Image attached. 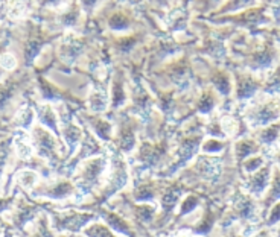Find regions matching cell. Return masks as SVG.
<instances>
[{"label": "cell", "mask_w": 280, "mask_h": 237, "mask_svg": "<svg viewBox=\"0 0 280 237\" xmlns=\"http://www.w3.org/2000/svg\"><path fill=\"white\" fill-rule=\"evenodd\" d=\"M236 211L242 219H253L256 213V207L248 196H241L236 203Z\"/></svg>", "instance_id": "5bb4252c"}, {"label": "cell", "mask_w": 280, "mask_h": 237, "mask_svg": "<svg viewBox=\"0 0 280 237\" xmlns=\"http://www.w3.org/2000/svg\"><path fill=\"white\" fill-rule=\"evenodd\" d=\"M197 204H198V201H197L195 196H189V198L184 201L183 207H181V214H184V213H187V211H192V208H195Z\"/></svg>", "instance_id": "d590c367"}, {"label": "cell", "mask_w": 280, "mask_h": 237, "mask_svg": "<svg viewBox=\"0 0 280 237\" xmlns=\"http://www.w3.org/2000/svg\"><path fill=\"white\" fill-rule=\"evenodd\" d=\"M277 119H280V102L277 99L257 103L248 114V120L253 123V126H267Z\"/></svg>", "instance_id": "7a4b0ae2"}, {"label": "cell", "mask_w": 280, "mask_h": 237, "mask_svg": "<svg viewBox=\"0 0 280 237\" xmlns=\"http://www.w3.org/2000/svg\"><path fill=\"white\" fill-rule=\"evenodd\" d=\"M257 90V82L250 78V76H241L238 79V87H236V95L239 99H247L251 98Z\"/></svg>", "instance_id": "30bf717a"}, {"label": "cell", "mask_w": 280, "mask_h": 237, "mask_svg": "<svg viewBox=\"0 0 280 237\" xmlns=\"http://www.w3.org/2000/svg\"><path fill=\"white\" fill-rule=\"evenodd\" d=\"M20 126H29L31 122H32V111L29 108H25L22 113H20V117L17 119Z\"/></svg>", "instance_id": "836d02e7"}, {"label": "cell", "mask_w": 280, "mask_h": 237, "mask_svg": "<svg viewBox=\"0 0 280 237\" xmlns=\"http://www.w3.org/2000/svg\"><path fill=\"white\" fill-rule=\"evenodd\" d=\"M92 126H93L95 134L99 137L101 140L108 141L111 138L113 130H111V125L108 122H104V120H93V125Z\"/></svg>", "instance_id": "ffe728a7"}, {"label": "cell", "mask_w": 280, "mask_h": 237, "mask_svg": "<svg viewBox=\"0 0 280 237\" xmlns=\"http://www.w3.org/2000/svg\"><path fill=\"white\" fill-rule=\"evenodd\" d=\"M107 169V160L102 157L98 158H92L89 161H85L81 169L78 170V187H81L84 192H90L102 178Z\"/></svg>", "instance_id": "6da1fadb"}, {"label": "cell", "mask_w": 280, "mask_h": 237, "mask_svg": "<svg viewBox=\"0 0 280 237\" xmlns=\"http://www.w3.org/2000/svg\"><path fill=\"white\" fill-rule=\"evenodd\" d=\"M105 106H107V99H105L104 93L102 92L93 93L90 98V108L96 113H101V111H104Z\"/></svg>", "instance_id": "7402d4cb"}, {"label": "cell", "mask_w": 280, "mask_h": 237, "mask_svg": "<svg viewBox=\"0 0 280 237\" xmlns=\"http://www.w3.org/2000/svg\"><path fill=\"white\" fill-rule=\"evenodd\" d=\"M5 237H12V236H11V233H6V234H5Z\"/></svg>", "instance_id": "ee69618b"}, {"label": "cell", "mask_w": 280, "mask_h": 237, "mask_svg": "<svg viewBox=\"0 0 280 237\" xmlns=\"http://www.w3.org/2000/svg\"><path fill=\"white\" fill-rule=\"evenodd\" d=\"M105 219H107V222H108V224L114 228V231L122 233V234H125V236H131V231H130L128 224H127V222H124L119 216H116V214H110V213H105Z\"/></svg>", "instance_id": "e0dca14e"}, {"label": "cell", "mask_w": 280, "mask_h": 237, "mask_svg": "<svg viewBox=\"0 0 280 237\" xmlns=\"http://www.w3.org/2000/svg\"><path fill=\"white\" fill-rule=\"evenodd\" d=\"M201 140H203V137L200 136L189 137V138H186V140H183V141L180 143V146H178V149H177V161L174 163V166H172L171 172H174V170L178 169L180 166L186 165V163L197 154V151H198V148H200V144H201Z\"/></svg>", "instance_id": "5b68a950"}, {"label": "cell", "mask_w": 280, "mask_h": 237, "mask_svg": "<svg viewBox=\"0 0 280 237\" xmlns=\"http://www.w3.org/2000/svg\"><path fill=\"white\" fill-rule=\"evenodd\" d=\"M85 236L87 237H114L111 234V231L104 227V225H101V224H93L92 227H89L87 230H85Z\"/></svg>", "instance_id": "44dd1931"}, {"label": "cell", "mask_w": 280, "mask_h": 237, "mask_svg": "<svg viewBox=\"0 0 280 237\" xmlns=\"http://www.w3.org/2000/svg\"><path fill=\"white\" fill-rule=\"evenodd\" d=\"M165 149L163 146H157V144H151V143H145L140 149V158L142 163L146 166H155L160 158L163 157Z\"/></svg>", "instance_id": "8992f818"}, {"label": "cell", "mask_w": 280, "mask_h": 237, "mask_svg": "<svg viewBox=\"0 0 280 237\" xmlns=\"http://www.w3.org/2000/svg\"><path fill=\"white\" fill-rule=\"evenodd\" d=\"M73 190H75V187H73L70 183H67V181H60V183L54 184V186L46 192V195L50 196V198H54V199H61V198H67V196H70V195L73 193Z\"/></svg>", "instance_id": "8fae6325"}, {"label": "cell", "mask_w": 280, "mask_h": 237, "mask_svg": "<svg viewBox=\"0 0 280 237\" xmlns=\"http://www.w3.org/2000/svg\"><path fill=\"white\" fill-rule=\"evenodd\" d=\"M264 165V158L262 157H251L250 160H247L244 165V168L247 172L253 173V172H257V170L262 168Z\"/></svg>", "instance_id": "4316f807"}, {"label": "cell", "mask_w": 280, "mask_h": 237, "mask_svg": "<svg viewBox=\"0 0 280 237\" xmlns=\"http://www.w3.org/2000/svg\"><path fill=\"white\" fill-rule=\"evenodd\" d=\"M38 117H40V122L50 128L52 131H58V122H57V114L55 111L52 110V106L49 105H44L40 108V113H38Z\"/></svg>", "instance_id": "7c38bea8"}, {"label": "cell", "mask_w": 280, "mask_h": 237, "mask_svg": "<svg viewBox=\"0 0 280 237\" xmlns=\"http://www.w3.org/2000/svg\"><path fill=\"white\" fill-rule=\"evenodd\" d=\"M256 0H230V5L227 8V11H235V9H241L248 5H253Z\"/></svg>", "instance_id": "e575fe53"}, {"label": "cell", "mask_w": 280, "mask_h": 237, "mask_svg": "<svg viewBox=\"0 0 280 237\" xmlns=\"http://www.w3.org/2000/svg\"><path fill=\"white\" fill-rule=\"evenodd\" d=\"M222 148H224V144L216 138H210L209 141H206L203 146V149L206 152H219V151H222Z\"/></svg>", "instance_id": "1f68e13d"}, {"label": "cell", "mask_w": 280, "mask_h": 237, "mask_svg": "<svg viewBox=\"0 0 280 237\" xmlns=\"http://www.w3.org/2000/svg\"><path fill=\"white\" fill-rule=\"evenodd\" d=\"M6 157H8V149L3 146V148H0V176L3 173V168H5V163H6Z\"/></svg>", "instance_id": "f35d334b"}, {"label": "cell", "mask_w": 280, "mask_h": 237, "mask_svg": "<svg viewBox=\"0 0 280 237\" xmlns=\"http://www.w3.org/2000/svg\"><path fill=\"white\" fill-rule=\"evenodd\" d=\"M19 183H20L23 187H26V189L34 187V184L37 183V175H35V172H29V170L22 172V173L19 175Z\"/></svg>", "instance_id": "cb8c5ba5"}, {"label": "cell", "mask_w": 280, "mask_h": 237, "mask_svg": "<svg viewBox=\"0 0 280 237\" xmlns=\"http://www.w3.org/2000/svg\"><path fill=\"white\" fill-rule=\"evenodd\" d=\"M152 198H154V190L149 186H140V189H137V192H136L137 201H149Z\"/></svg>", "instance_id": "484cf974"}, {"label": "cell", "mask_w": 280, "mask_h": 237, "mask_svg": "<svg viewBox=\"0 0 280 237\" xmlns=\"http://www.w3.org/2000/svg\"><path fill=\"white\" fill-rule=\"evenodd\" d=\"M35 237H52V234L49 233V230H47L44 225H41V227H40V230H38V233H37V236Z\"/></svg>", "instance_id": "ab89813d"}, {"label": "cell", "mask_w": 280, "mask_h": 237, "mask_svg": "<svg viewBox=\"0 0 280 237\" xmlns=\"http://www.w3.org/2000/svg\"><path fill=\"white\" fill-rule=\"evenodd\" d=\"M277 133H279V128L277 126H270L268 130H265L262 134H260V140L264 143H273L276 138H277Z\"/></svg>", "instance_id": "f546056e"}, {"label": "cell", "mask_w": 280, "mask_h": 237, "mask_svg": "<svg viewBox=\"0 0 280 237\" xmlns=\"http://www.w3.org/2000/svg\"><path fill=\"white\" fill-rule=\"evenodd\" d=\"M136 144V137H134V131L130 126H124L119 131V148L124 152H130Z\"/></svg>", "instance_id": "4fadbf2b"}, {"label": "cell", "mask_w": 280, "mask_h": 237, "mask_svg": "<svg viewBox=\"0 0 280 237\" xmlns=\"http://www.w3.org/2000/svg\"><path fill=\"white\" fill-rule=\"evenodd\" d=\"M256 143L251 141V140H241L238 144H236V157L238 160H244L248 155L254 154L257 149H256Z\"/></svg>", "instance_id": "d6986e66"}, {"label": "cell", "mask_w": 280, "mask_h": 237, "mask_svg": "<svg viewBox=\"0 0 280 237\" xmlns=\"http://www.w3.org/2000/svg\"><path fill=\"white\" fill-rule=\"evenodd\" d=\"M96 2H98V0H81V3H82V6H84L85 9H92V8L96 5Z\"/></svg>", "instance_id": "60d3db41"}, {"label": "cell", "mask_w": 280, "mask_h": 237, "mask_svg": "<svg viewBox=\"0 0 280 237\" xmlns=\"http://www.w3.org/2000/svg\"><path fill=\"white\" fill-rule=\"evenodd\" d=\"M125 102V93L122 88L120 82H114V90H113V106H120Z\"/></svg>", "instance_id": "d4e9b609"}, {"label": "cell", "mask_w": 280, "mask_h": 237, "mask_svg": "<svg viewBox=\"0 0 280 237\" xmlns=\"http://www.w3.org/2000/svg\"><path fill=\"white\" fill-rule=\"evenodd\" d=\"M64 138L70 146V149L75 151L76 146L79 144V140H81V130L78 126H75L73 123H67L66 130H64Z\"/></svg>", "instance_id": "2e32d148"}, {"label": "cell", "mask_w": 280, "mask_h": 237, "mask_svg": "<svg viewBox=\"0 0 280 237\" xmlns=\"http://www.w3.org/2000/svg\"><path fill=\"white\" fill-rule=\"evenodd\" d=\"M26 136H23V134H20V136H17V138L14 140V143H15V151H17V154H19V157L20 158H23V160H26V158H29L31 155H32V146H31V141L28 140V138H25Z\"/></svg>", "instance_id": "9a60e30c"}, {"label": "cell", "mask_w": 280, "mask_h": 237, "mask_svg": "<svg viewBox=\"0 0 280 237\" xmlns=\"http://www.w3.org/2000/svg\"><path fill=\"white\" fill-rule=\"evenodd\" d=\"M279 221H280V203L276 204V205L273 207V210H271V213H270L268 224L273 225V224H277Z\"/></svg>", "instance_id": "8d00e7d4"}, {"label": "cell", "mask_w": 280, "mask_h": 237, "mask_svg": "<svg viewBox=\"0 0 280 237\" xmlns=\"http://www.w3.org/2000/svg\"><path fill=\"white\" fill-rule=\"evenodd\" d=\"M197 166L200 169V173H203V176L207 179H213L221 173V163L216 158H207V157L200 158Z\"/></svg>", "instance_id": "9c48e42d"}, {"label": "cell", "mask_w": 280, "mask_h": 237, "mask_svg": "<svg viewBox=\"0 0 280 237\" xmlns=\"http://www.w3.org/2000/svg\"><path fill=\"white\" fill-rule=\"evenodd\" d=\"M213 84H215V87L218 88V92H221L222 95H229V93H230L232 85H230V81H229V78H227L225 75H218V76L213 79Z\"/></svg>", "instance_id": "603a6c76"}, {"label": "cell", "mask_w": 280, "mask_h": 237, "mask_svg": "<svg viewBox=\"0 0 280 237\" xmlns=\"http://www.w3.org/2000/svg\"><path fill=\"white\" fill-rule=\"evenodd\" d=\"M0 64H2V67L5 68H14L15 67V60H14L12 55H3L0 58Z\"/></svg>", "instance_id": "74e56055"}, {"label": "cell", "mask_w": 280, "mask_h": 237, "mask_svg": "<svg viewBox=\"0 0 280 237\" xmlns=\"http://www.w3.org/2000/svg\"><path fill=\"white\" fill-rule=\"evenodd\" d=\"M213 105H215V99H213V96H212L210 93H206V95L201 98V101H200L198 110H200L201 113L207 114L210 110L213 108Z\"/></svg>", "instance_id": "f1b7e54d"}, {"label": "cell", "mask_w": 280, "mask_h": 237, "mask_svg": "<svg viewBox=\"0 0 280 237\" xmlns=\"http://www.w3.org/2000/svg\"><path fill=\"white\" fill-rule=\"evenodd\" d=\"M267 90L268 92H274V93H280V68H277L273 73V76L267 82Z\"/></svg>", "instance_id": "83f0119b"}, {"label": "cell", "mask_w": 280, "mask_h": 237, "mask_svg": "<svg viewBox=\"0 0 280 237\" xmlns=\"http://www.w3.org/2000/svg\"><path fill=\"white\" fill-rule=\"evenodd\" d=\"M279 163H280V154H279Z\"/></svg>", "instance_id": "f6af8a7d"}, {"label": "cell", "mask_w": 280, "mask_h": 237, "mask_svg": "<svg viewBox=\"0 0 280 237\" xmlns=\"http://www.w3.org/2000/svg\"><path fill=\"white\" fill-rule=\"evenodd\" d=\"M34 144L41 157L54 158L57 154V141L54 136L44 128H35L34 130Z\"/></svg>", "instance_id": "277c9868"}, {"label": "cell", "mask_w": 280, "mask_h": 237, "mask_svg": "<svg viewBox=\"0 0 280 237\" xmlns=\"http://www.w3.org/2000/svg\"><path fill=\"white\" fill-rule=\"evenodd\" d=\"M279 237H280V230H279Z\"/></svg>", "instance_id": "bcb514c9"}, {"label": "cell", "mask_w": 280, "mask_h": 237, "mask_svg": "<svg viewBox=\"0 0 280 237\" xmlns=\"http://www.w3.org/2000/svg\"><path fill=\"white\" fill-rule=\"evenodd\" d=\"M254 237H270V234L267 233V231H262V233H259V234H256Z\"/></svg>", "instance_id": "7bdbcfd3"}, {"label": "cell", "mask_w": 280, "mask_h": 237, "mask_svg": "<svg viewBox=\"0 0 280 237\" xmlns=\"http://www.w3.org/2000/svg\"><path fill=\"white\" fill-rule=\"evenodd\" d=\"M110 26L113 28V29H125L127 26H128V20L125 19V17H122L120 14H117V15H113L111 17V20H110Z\"/></svg>", "instance_id": "4dcf8cb0"}, {"label": "cell", "mask_w": 280, "mask_h": 237, "mask_svg": "<svg viewBox=\"0 0 280 237\" xmlns=\"http://www.w3.org/2000/svg\"><path fill=\"white\" fill-rule=\"evenodd\" d=\"M93 219L92 214H85V213H76V214H70L67 217L60 221V228L61 230H69V231H79L84 225H87L90 221Z\"/></svg>", "instance_id": "52a82bcc"}, {"label": "cell", "mask_w": 280, "mask_h": 237, "mask_svg": "<svg viewBox=\"0 0 280 237\" xmlns=\"http://www.w3.org/2000/svg\"><path fill=\"white\" fill-rule=\"evenodd\" d=\"M58 2H61V0H43L44 5H57Z\"/></svg>", "instance_id": "b9f144b4"}, {"label": "cell", "mask_w": 280, "mask_h": 237, "mask_svg": "<svg viewBox=\"0 0 280 237\" xmlns=\"http://www.w3.org/2000/svg\"><path fill=\"white\" fill-rule=\"evenodd\" d=\"M268 181H270V169H268V168H264V169L257 170V172L251 176V179H250V183H248V189H250L251 193L260 195V193L267 189Z\"/></svg>", "instance_id": "ba28073f"}, {"label": "cell", "mask_w": 280, "mask_h": 237, "mask_svg": "<svg viewBox=\"0 0 280 237\" xmlns=\"http://www.w3.org/2000/svg\"><path fill=\"white\" fill-rule=\"evenodd\" d=\"M180 195H181V190L177 189V187H171L165 192L163 198H162V204H163V208H166L168 211H171L174 208L178 199H180Z\"/></svg>", "instance_id": "ac0fdd59"}, {"label": "cell", "mask_w": 280, "mask_h": 237, "mask_svg": "<svg viewBox=\"0 0 280 237\" xmlns=\"http://www.w3.org/2000/svg\"><path fill=\"white\" fill-rule=\"evenodd\" d=\"M128 181V172L127 166L120 161V160H114L113 161V168L111 172L107 176V184H105V190L107 195H113L116 192H119Z\"/></svg>", "instance_id": "3957f363"}, {"label": "cell", "mask_w": 280, "mask_h": 237, "mask_svg": "<svg viewBox=\"0 0 280 237\" xmlns=\"http://www.w3.org/2000/svg\"><path fill=\"white\" fill-rule=\"evenodd\" d=\"M280 198V172L277 170L273 179V189H271V195H270V201L279 199Z\"/></svg>", "instance_id": "d6a6232c"}]
</instances>
